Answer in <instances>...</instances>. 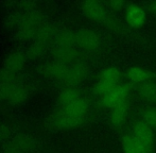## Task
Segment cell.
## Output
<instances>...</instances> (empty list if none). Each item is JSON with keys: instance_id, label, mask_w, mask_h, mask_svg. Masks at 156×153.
<instances>
[{"instance_id": "1", "label": "cell", "mask_w": 156, "mask_h": 153, "mask_svg": "<svg viewBox=\"0 0 156 153\" xmlns=\"http://www.w3.org/2000/svg\"><path fill=\"white\" fill-rule=\"evenodd\" d=\"M81 10L87 19L96 23H100L113 33L118 35L137 36L136 31L132 30L127 25L120 23L114 16V13L105 8L102 1H94V0L84 1L81 3Z\"/></svg>"}, {"instance_id": "2", "label": "cell", "mask_w": 156, "mask_h": 153, "mask_svg": "<svg viewBox=\"0 0 156 153\" xmlns=\"http://www.w3.org/2000/svg\"><path fill=\"white\" fill-rule=\"evenodd\" d=\"M125 129L131 133V135L136 141H139L148 150L149 153H154L156 132L147 123H144L141 119H139L134 113H132Z\"/></svg>"}, {"instance_id": "3", "label": "cell", "mask_w": 156, "mask_h": 153, "mask_svg": "<svg viewBox=\"0 0 156 153\" xmlns=\"http://www.w3.org/2000/svg\"><path fill=\"white\" fill-rule=\"evenodd\" d=\"M135 84L131 82H123L116 85L107 95L99 98L94 101V106L97 110H109L114 109L123 102L125 99L131 97L134 94Z\"/></svg>"}, {"instance_id": "4", "label": "cell", "mask_w": 156, "mask_h": 153, "mask_svg": "<svg viewBox=\"0 0 156 153\" xmlns=\"http://www.w3.org/2000/svg\"><path fill=\"white\" fill-rule=\"evenodd\" d=\"M76 35L78 48L89 56L98 55L104 50L105 41L94 30L88 28H81L76 31Z\"/></svg>"}, {"instance_id": "5", "label": "cell", "mask_w": 156, "mask_h": 153, "mask_svg": "<svg viewBox=\"0 0 156 153\" xmlns=\"http://www.w3.org/2000/svg\"><path fill=\"white\" fill-rule=\"evenodd\" d=\"M134 94L123 102L112 109L108 113V123L114 131L119 134L126 128V124L132 115L134 104Z\"/></svg>"}, {"instance_id": "6", "label": "cell", "mask_w": 156, "mask_h": 153, "mask_svg": "<svg viewBox=\"0 0 156 153\" xmlns=\"http://www.w3.org/2000/svg\"><path fill=\"white\" fill-rule=\"evenodd\" d=\"M29 95V87L18 81L10 84H0V100L6 101L13 105L23 104L27 101Z\"/></svg>"}, {"instance_id": "7", "label": "cell", "mask_w": 156, "mask_h": 153, "mask_svg": "<svg viewBox=\"0 0 156 153\" xmlns=\"http://www.w3.org/2000/svg\"><path fill=\"white\" fill-rule=\"evenodd\" d=\"M91 73V68L87 60L70 64L68 73L61 84L64 87H78L79 84L84 82Z\"/></svg>"}, {"instance_id": "8", "label": "cell", "mask_w": 156, "mask_h": 153, "mask_svg": "<svg viewBox=\"0 0 156 153\" xmlns=\"http://www.w3.org/2000/svg\"><path fill=\"white\" fill-rule=\"evenodd\" d=\"M94 105V101L87 96H83L76 101L72 102L67 105L58 106L54 110V114L62 116H71V117H83L88 116Z\"/></svg>"}, {"instance_id": "9", "label": "cell", "mask_w": 156, "mask_h": 153, "mask_svg": "<svg viewBox=\"0 0 156 153\" xmlns=\"http://www.w3.org/2000/svg\"><path fill=\"white\" fill-rule=\"evenodd\" d=\"M90 116H83V117H71V116H62L52 113L50 115L48 122L52 129L58 131L72 130V129L80 128L86 124L90 120Z\"/></svg>"}, {"instance_id": "10", "label": "cell", "mask_w": 156, "mask_h": 153, "mask_svg": "<svg viewBox=\"0 0 156 153\" xmlns=\"http://www.w3.org/2000/svg\"><path fill=\"white\" fill-rule=\"evenodd\" d=\"M51 52L52 56L55 61L69 65L91 58L88 54L83 52L81 49H79L78 47H56V46H53Z\"/></svg>"}, {"instance_id": "11", "label": "cell", "mask_w": 156, "mask_h": 153, "mask_svg": "<svg viewBox=\"0 0 156 153\" xmlns=\"http://www.w3.org/2000/svg\"><path fill=\"white\" fill-rule=\"evenodd\" d=\"M69 64H65V63L58 62V61H51V62L45 63L39 67V71L45 78L53 80L55 82L62 83L63 80L65 79L66 75L69 69Z\"/></svg>"}, {"instance_id": "12", "label": "cell", "mask_w": 156, "mask_h": 153, "mask_svg": "<svg viewBox=\"0 0 156 153\" xmlns=\"http://www.w3.org/2000/svg\"><path fill=\"white\" fill-rule=\"evenodd\" d=\"M125 20L126 25L132 30L136 31L137 29H140L146 21V10L144 6L134 2H129L125 9Z\"/></svg>"}, {"instance_id": "13", "label": "cell", "mask_w": 156, "mask_h": 153, "mask_svg": "<svg viewBox=\"0 0 156 153\" xmlns=\"http://www.w3.org/2000/svg\"><path fill=\"white\" fill-rule=\"evenodd\" d=\"M123 80L133 84H139L149 80H156V71L141 66H132L123 73Z\"/></svg>"}, {"instance_id": "14", "label": "cell", "mask_w": 156, "mask_h": 153, "mask_svg": "<svg viewBox=\"0 0 156 153\" xmlns=\"http://www.w3.org/2000/svg\"><path fill=\"white\" fill-rule=\"evenodd\" d=\"M33 139L28 135H17L10 143L5 144L2 149V153H29L32 151Z\"/></svg>"}, {"instance_id": "15", "label": "cell", "mask_w": 156, "mask_h": 153, "mask_svg": "<svg viewBox=\"0 0 156 153\" xmlns=\"http://www.w3.org/2000/svg\"><path fill=\"white\" fill-rule=\"evenodd\" d=\"M26 61H27V55H26L25 52L13 50L4 59L2 67L5 68L6 70L17 75L25 67Z\"/></svg>"}, {"instance_id": "16", "label": "cell", "mask_w": 156, "mask_h": 153, "mask_svg": "<svg viewBox=\"0 0 156 153\" xmlns=\"http://www.w3.org/2000/svg\"><path fill=\"white\" fill-rule=\"evenodd\" d=\"M156 95V80H149L146 82L135 84L134 97H137L147 104L155 97Z\"/></svg>"}, {"instance_id": "17", "label": "cell", "mask_w": 156, "mask_h": 153, "mask_svg": "<svg viewBox=\"0 0 156 153\" xmlns=\"http://www.w3.org/2000/svg\"><path fill=\"white\" fill-rule=\"evenodd\" d=\"M119 135L121 138L123 153H149L148 150L139 141H136L126 129L119 133Z\"/></svg>"}, {"instance_id": "18", "label": "cell", "mask_w": 156, "mask_h": 153, "mask_svg": "<svg viewBox=\"0 0 156 153\" xmlns=\"http://www.w3.org/2000/svg\"><path fill=\"white\" fill-rule=\"evenodd\" d=\"M84 95V91L79 87H63L58 96V106H63L76 101Z\"/></svg>"}, {"instance_id": "19", "label": "cell", "mask_w": 156, "mask_h": 153, "mask_svg": "<svg viewBox=\"0 0 156 153\" xmlns=\"http://www.w3.org/2000/svg\"><path fill=\"white\" fill-rule=\"evenodd\" d=\"M133 113L156 132V106L149 104L140 105Z\"/></svg>"}, {"instance_id": "20", "label": "cell", "mask_w": 156, "mask_h": 153, "mask_svg": "<svg viewBox=\"0 0 156 153\" xmlns=\"http://www.w3.org/2000/svg\"><path fill=\"white\" fill-rule=\"evenodd\" d=\"M53 41L56 47H78L76 31L69 29L58 30Z\"/></svg>"}, {"instance_id": "21", "label": "cell", "mask_w": 156, "mask_h": 153, "mask_svg": "<svg viewBox=\"0 0 156 153\" xmlns=\"http://www.w3.org/2000/svg\"><path fill=\"white\" fill-rule=\"evenodd\" d=\"M97 80L113 83V84H119L124 81L123 73L117 67H107L99 73V75L97 76Z\"/></svg>"}, {"instance_id": "22", "label": "cell", "mask_w": 156, "mask_h": 153, "mask_svg": "<svg viewBox=\"0 0 156 153\" xmlns=\"http://www.w3.org/2000/svg\"><path fill=\"white\" fill-rule=\"evenodd\" d=\"M116 85H118V84H113V83L97 80L96 84L94 85L93 89H91V97H93L94 101L99 99V98L103 97V96L107 95Z\"/></svg>"}, {"instance_id": "23", "label": "cell", "mask_w": 156, "mask_h": 153, "mask_svg": "<svg viewBox=\"0 0 156 153\" xmlns=\"http://www.w3.org/2000/svg\"><path fill=\"white\" fill-rule=\"evenodd\" d=\"M46 49H47V44L34 41L29 45V47L27 48L25 53L27 55V59L35 60V59L43 56V54L46 52Z\"/></svg>"}, {"instance_id": "24", "label": "cell", "mask_w": 156, "mask_h": 153, "mask_svg": "<svg viewBox=\"0 0 156 153\" xmlns=\"http://www.w3.org/2000/svg\"><path fill=\"white\" fill-rule=\"evenodd\" d=\"M102 2L105 5V8L108 11H111L112 13L122 11L123 9H126L127 4H129V2L123 1V0H108V1H102Z\"/></svg>"}, {"instance_id": "25", "label": "cell", "mask_w": 156, "mask_h": 153, "mask_svg": "<svg viewBox=\"0 0 156 153\" xmlns=\"http://www.w3.org/2000/svg\"><path fill=\"white\" fill-rule=\"evenodd\" d=\"M14 82H17L16 73H11L2 67L0 69V84H10V83Z\"/></svg>"}, {"instance_id": "26", "label": "cell", "mask_w": 156, "mask_h": 153, "mask_svg": "<svg viewBox=\"0 0 156 153\" xmlns=\"http://www.w3.org/2000/svg\"><path fill=\"white\" fill-rule=\"evenodd\" d=\"M10 134H11L10 129L6 126H4V124L0 123V143L5 141L10 137Z\"/></svg>"}, {"instance_id": "27", "label": "cell", "mask_w": 156, "mask_h": 153, "mask_svg": "<svg viewBox=\"0 0 156 153\" xmlns=\"http://www.w3.org/2000/svg\"><path fill=\"white\" fill-rule=\"evenodd\" d=\"M144 9L156 14V1H151V2H147V3H144Z\"/></svg>"}, {"instance_id": "28", "label": "cell", "mask_w": 156, "mask_h": 153, "mask_svg": "<svg viewBox=\"0 0 156 153\" xmlns=\"http://www.w3.org/2000/svg\"><path fill=\"white\" fill-rule=\"evenodd\" d=\"M149 105H154V106H156V95H155V97L153 98L152 100H151L150 102H149Z\"/></svg>"}]
</instances>
